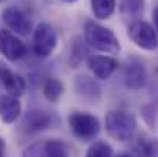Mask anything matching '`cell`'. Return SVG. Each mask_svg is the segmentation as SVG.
I'll return each instance as SVG.
<instances>
[{
    "label": "cell",
    "mask_w": 158,
    "mask_h": 157,
    "mask_svg": "<svg viewBox=\"0 0 158 157\" xmlns=\"http://www.w3.org/2000/svg\"><path fill=\"white\" fill-rule=\"evenodd\" d=\"M85 40L91 48L106 54H118L121 50L115 33L94 20L85 23Z\"/></svg>",
    "instance_id": "cell-1"
},
{
    "label": "cell",
    "mask_w": 158,
    "mask_h": 157,
    "mask_svg": "<svg viewBox=\"0 0 158 157\" xmlns=\"http://www.w3.org/2000/svg\"><path fill=\"white\" fill-rule=\"evenodd\" d=\"M105 125L107 134L118 140V142H127L134 137L137 131V120L132 114L120 109H112L106 114Z\"/></svg>",
    "instance_id": "cell-2"
},
{
    "label": "cell",
    "mask_w": 158,
    "mask_h": 157,
    "mask_svg": "<svg viewBox=\"0 0 158 157\" xmlns=\"http://www.w3.org/2000/svg\"><path fill=\"white\" fill-rule=\"evenodd\" d=\"M68 123L72 134L83 142L94 140L100 133V120L91 112H74L69 116Z\"/></svg>",
    "instance_id": "cell-3"
},
{
    "label": "cell",
    "mask_w": 158,
    "mask_h": 157,
    "mask_svg": "<svg viewBox=\"0 0 158 157\" xmlns=\"http://www.w3.org/2000/svg\"><path fill=\"white\" fill-rule=\"evenodd\" d=\"M127 37L134 45H137L141 50L154 51L158 46V36L155 28L144 20H134L127 26Z\"/></svg>",
    "instance_id": "cell-4"
},
{
    "label": "cell",
    "mask_w": 158,
    "mask_h": 157,
    "mask_svg": "<svg viewBox=\"0 0 158 157\" xmlns=\"http://www.w3.org/2000/svg\"><path fill=\"white\" fill-rule=\"evenodd\" d=\"M58 36L52 25L42 22L35 26L32 34V51L39 57H49L57 48Z\"/></svg>",
    "instance_id": "cell-5"
},
{
    "label": "cell",
    "mask_w": 158,
    "mask_h": 157,
    "mask_svg": "<svg viewBox=\"0 0 158 157\" xmlns=\"http://www.w3.org/2000/svg\"><path fill=\"white\" fill-rule=\"evenodd\" d=\"M22 157H69V150L61 140H40L25 148Z\"/></svg>",
    "instance_id": "cell-6"
},
{
    "label": "cell",
    "mask_w": 158,
    "mask_h": 157,
    "mask_svg": "<svg viewBox=\"0 0 158 157\" xmlns=\"http://www.w3.org/2000/svg\"><path fill=\"white\" fill-rule=\"evenodd\" d=\"M2 19L11 33L28 36L32 31V22L29 20V17L15 6H6L2 12Z\"/></svg>",
    "instance_id": "cell-7"
},
{
    "label": "cell",
    "mask_w": 158,
    "mask_h": 157,
    "mask_svg": "<svg viewBox=\"0 0 158 157\" xmlns=\"http://www.w3.org/2000/svg\"><path fill=\"white\" fill-rule=\"evenodd\" d=\"M123 79L129 89H141L146 83V68L143 62L137 57H129L123 69Z\"/></svg>",
    "instance_id": "cell-8"
},
{
    "label": "cell",
    "mask_w": 158,
    "mask_h": 157,
    "mask_svg": "<svg viewBox=\"0 0 158 157\" xmlns=\"http://www.w3.org/2000/svg\"><path fill=\"white\" fill-rule=\"evenodd\" d=\"M0 54L11 62H17L26 55V46L9 29H0Z\"/></svg>",
    "instance_id": "cell-9"
},
{
    "label": "cell",
    "mask_w": 158,
    "mask_h": 157,
    "mask_svg": "<svg viewBox=\"0 0 158 157\" xmlns=\"http://www.w3.org/2000/svg\"><path fill=\"white\" fill-rule=\"evenodd\" d=\"M88 66L97 79L106 80L118 69L120 65L114 57L109 55H91L88 59Z\"/></svg>",
    "instance_id": "cell-10"
},
{
    "label": "cell",
    "mask_w": 158,
    "mask_h": 157,
    "mask_svg": "<svg viewBox=\"0 0 158 157\" xmlns=\"http://www.w3.org/2000/svg\"><path fill=\"white\" fill-rule=\"evenodd\" d=\"M0 82H2L3 88L8 91L9 96L20 97L26 91V82H25V79L22 76L15 74L14 71L5 68V66H0Z\"/></svg>",
    "instance_id": "cell-11"
},
{
    "label": "cell",
    "mask_w": 158,
    "mask_h": 157,
    "mask_svg": "<svg viewBox=\"0 0 158 157\" xmlns=\"http://www.w3.org/2000/svg\"><path fill=\"white\" fill-rule=\"evenodd\" d=\"M22 114V103L19 97L5 94L0 99V119L3 123H14Z\"/></svg>",
    "instance_id": "cell-12"
},
{
    "label": "cell",
    "mask_w": 158,
    "mask_h": 157,
    "mask_svg": "<svg viewBox=\"0 0 158 157\" xmlns=\"http://www.w3.org/2000/svg\"><path fill=\"white\" fill-rule=\"evenodd\" d=\"M51 119L49 116L42 111V109H32L26 114L25 120H23V129L26 133H37V131H43L49 126Z\"/></svg>",
    "instance_id": "cell-13"
},
{
    "label": "cell",
    "mask_w": 158,
    "mask_h": 157,
    "mask_svg": "<svg viewBox=\"0 0 158 157\" xmlns=\"http://www.w3.org/2000/svg\"><path fill=\"white\" fill-rule=\"evenodd\" d=\"M75 89L81 97L88 100H97L102 94V88L98 86V83L88 76H78L75 79Z\"/></svg>",
    "instance_id": "cell-14"
},
{
    "label": "cell",
    "mask_w": 158,
    "mask_h": 157,
    "mask_svg": "<svg viewBox=\"0 0 158 157\" xmlns=\"http://www.w3.org/2000/svg\"><path fill=\"white\" fill-rule=\"evenodd\" d=\"M118 9L123 19L126 20H138L144 12V0H120Z\"/></svg>",
    "instance_id": "cell-15"
},
{
    "label": "cell",
    "mask_w": 158,
    "mask_h": 157,
    "mask_svg": "<svg viewBox=\"0 0 158 157\" xmlns=\"http://www.w3.org/2000/svg\"><path fill=\"white\" fill-rule=\"evenodd\" d=\"M92 12L97 19L106 20L110 19L117 8V0H91Z\"/></svg>",
    "instance_id": "cell-16"
},
{
    "label": "cell",
    "mask_w": 158,
    "mask_h": 157,
    "mask_svg": "<svg viewBox=\"0 0 158 157\" xmlns=\"http://www.w3.org/2000/svg\"><path fill=\"white\" fill-rule=\"evenodd\" d=\"M63 91H64V86H63V83L58 79H54V77L46 79V82L43 85V96H45V99L48 102H51V103L58 102V99L61 97Z\"/></svg>",
    "instance_id": "cell-17"
},
{
    "label": "cell",
    "mask_w": 158,
    "mask_h": 157,
    "mask_svg": "<svg viewBox=\"0 0 158 157\" xmlns=\"http://www.w3.org/2000/svg\"><path fill=\"white\" fill-rule=\"evenodd\" d=\"M135 151L141 157H158V140L148 136H141L137 140Z\"/></svg>",
    "instance_id": "cell-18"
},
{
    "label": "cell",
    "mask_w": 158,
    "mask_h": 157,
    "mask_svg": "<svg viewBox=\"0 0 158 157\" xmlns=\"http://www.w3.org/2000/svg\"><path fill=\"white\" fill-rule=\"evenodd\" d=\"M112 146L105 140H95L86 151V157H112Z\"/></svg>",
    "instance_id": "cell-19"
},
{
    "label": "cell",
    "mask_w": 158,
    "mask_h": 157,
    "mask_svg": "<svg viewBox=\"0 0 158 157\" xmlns=\"http://www.w3.org/2000/svg\"><path fill=\"white\" fill-rule=\"evenodd\" d=\"M85 54H88V48H86V43L81 42V40H75L74 45H72V54H71V63L74 65V68L83 60Z\"/></svg>",
    "instance_id": "cell-20"
},
{
    "label": "cell",
    "mask_w": 158,
    "mask_h": 157,
    "mask_svg": "<svg viewBox=\"0 0 158 157\" xmlns=\"http://www.w3.org/2000/svg\"><path fill=\"white\" fill-rule=\"evenodd\" d=\"M154 22H155V28H157L155 31L158 33V6L154 8Z\"/></svg>",
    "instance_id": "cell-21"
},
{
    "label": "cell",
    "mask_w": 158,
    "mask_h": 157,
    "mask_svg": "<svg viewBox=\"0 0 158 157\" xmlns=\"http://www.w3.org/2000/svg\"><path fill=\"white\" fill-rule=\"evenodd\" d=\"M3 154H5V142L0 137V157H3Z\"/></svg>",
    "instance_id": "cell-22"
},
{
    "label": "cell",
    "mask_w": 158,
    "mask_h": 157,
    "mask_svg": "<svg viewBox=\"0 0 158 157\" xmlns=\"http://www.w3.org/2000/svg\"><path fill=\"white\" fill-rule=\"evenodd\" d=\"M63 2H68V3H72V2H75V0H63Z\"/></svg>",
    "instance_id": "cell-23"
},
{
    "label": "cell",
    "mask_w": 158,
    "mask_h": 157,
    "mask_svg": "<svg viewBox=\"0 0 158 157\" xmlns=\"http://www.w3.org/2000/svg\"><path fill=\"white\" fill-rule=\"evenodd\" d=\"M118 157H131V156H126V154H121V156H118Z\"/></svg>",
    "instance_id": "cell-24"
}]
</instances>
